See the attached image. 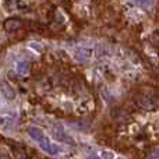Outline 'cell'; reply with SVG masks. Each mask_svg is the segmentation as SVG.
<instances>
[{
	"label": "cell",
	"instance_id": "1",
	"mask_svg": "<svg viewBox=\"0 0 159 159\" xmlns=\"http://www.w3.org/2000/svg\"><path fill=\"white\" fill-rule=\"evenodd\" d=\"M38 143H39V147H41L42 151L49 155H57V154H60V151H61L60 147H59L57 144H53L48 137H43L42 140H39Z\"/></svg>",
	"mask_w": 159,
	"mask_h": 159
},
{
	"label": "cell",
	"instance_id": "2",
	"mask_svg": "<svg viewBox=\"0 0 159 159\" xmlns=\"http://www.w3.org/2000/svg\"><path fill=\"white\" fill-rule=\"evenodd\" d=\"M0 92H2L3 96H4L6 99H8V101H13V99L16 98V91H14L13 88H11V85L6 81L0 82Z\"/></svg>",
	"mask_w": 159,
	"mask_h": 159
},
{
	"label": "cell",
	"instance_id": "3",
	"mask_svg": "<svg viewBox=\"0 0 159 159\" xmlns=\"http://www.w3.org/2000/svg\"><path fill=\"white\" fill-rule=\"evenodd\" d=\"M3 25H4V30L7 32H16V31H18L21 28V21L17 18H8L6 20Z\"/></svg>",
	"mask_w": 159,
	"mask_h": 159
},
{
	"label": "cell",
	"instance_id": "4",
	"mask_svg": "<svg viewBox=\"0 0 159 159\" xmlns=\"http://www.w3.org/2000/svg\"><path fill=\"white\" fill-rule=\"evenodd\" d=\"M134 101H135V103H137L140 107H143V109H152V107H154L152 101L145 95H137Z\"/></svg>",
	"mask_w": 159,
	"mask_h": 159
},
{
	"label": "cell",
	"instance_id": "5",
	"mask_svg": "<svg viewBox=\"0 0 159 159\" xmlns=\"http://www.w3.org/2000/svg\"><path fill=\"white\" fill-rule=\"evenodd\" d=\"M27 133H28V135H30L31 138H34V140H36V141L42 140V138L45 137L43 131H42L39 127H28Z\"/></svg>",
	"mask_w": 159,
	"mask_h": 159
},
{
	"label": "cell",
	"instance_id": "6",
	"mask_svg": "<svg viewBox=\"0 0 159 159\" xmlns=\"http://www.w3.org/2000/svg\"><path fill=\"white\" fill-rule=\"evenodd\" d=\"M89 57V52H88L87 49H78L77 52L74 53V59L80 63H82V61H85Z\"/></svg>",
	"mask_w": 159,
	"mask_h": 159
},
{
	"label": "cell",
	"instance_id": "7",
	"mask_svg": "<svg viewBox=\"0 0 159 159\" xmlns=\"http://www.w3.org/2000/svg\"><path fill=\"white\" fill-rule=\"evenodd\" d=\"M30 71V63L28 61H18L17 63V73L20 75H27Z\"/></svg>",
	"mask_w": 159,
	"mask_h": 159
},
{
	"label": "cell",
	"instance_id": "8",
	"mask_svg": "<svg viewBox=\"0 0 159 159\" xmlns=\"http://www.w3.org/2000/svg\"><path fill=\"white\" fill-rule=\"evenodd\" d=\"M133 2L143 8H151L152 6H154L155 0H133Z\"/></svg>",
	"mask_w": 159,
	"mask_h": 159
},
{
	"label": "cell",
	"instance_id": "9",
	"mask_svg": "<svg viewBox=\"0 0 159 159\" xmlns=\"http://www.w3.org/2000/svg\"><path fill=\"white\" fill-rule=\"evenodd\" d=\"M30 46L32 48V49H35L36 52H42V46L38 43H35V42H32V43H30Z\"/></svg>",
	"mask_w": 159,
	"mask_h": 159
},
{
	"label": "cell",
	"instance_id": "10",
	"mask_svg": "<svg viewBox=\"0 0 159 159\" xmlns=\"http://www.w3.org/2000/svg\"><path fill=\"white\" fill-rule=\"evenodd\" d=\"M103 158L105 159H113V154L110 152V154H107V152H103Z\"/></svg>",
	"mask_w": 159,
	"mask_h": 159
},
{
	"label": "cell",
	"instance_id": "11",
	"mask_svg": "<svg viewBox=\"0 0 159 159\" xmlns=\"http://www.w3.org/2000/svg\"><path fill=\"white\" fill-rule=\"evenodd\" d=\"M0 159H10V158H8L7 154H3V152H0Z\"/></svg>",
	"mask_w": 159,
	"mask_h": 159
},
{
	"label": "cell",
	"instance_id": "12",
	"mask_svg": "<svg viewBox=\"0 0 159 159\" xmlns=\"http://www.w3.org/2000/svg\"><path fill=\"white\" fill-rule=\"evenodd\" d=\"M88 159H101V158H99V157H96V155H92V157H89Z\"/></svg>",
	"mask_w": 159,
	"mask_h": 159
},
{
	"label": "cell",
	"instance_id": "13",
	"mask_svg": "<svg viewBox=\"0 0 159 159\" xmlns=\"http://www.w3.org/2000/svg\"><path fill=\"white\" fill-rule=\"evenodd\" d=\"M2 124H4V119L0 117V126H2Z\"/></svg>",
	"mask_w": 159,
	"mask_h": 159
},
{
	"label": "cell",
	"instance_id": "14",
	"mask_svg": "<svg viewBox=\"0 0 159 159\" xmlns=\"http://www.w3.org/2000/svg\"><path fill=\"white\" fill-rule=\"evenodd\" d=\"M117 159H123V158H117Z\"/></svg>",
	"mask_w": 159,
	"mask_h": 159
}]
</instances>
